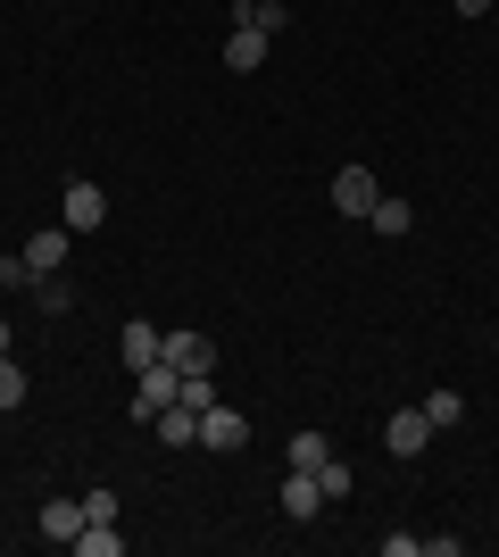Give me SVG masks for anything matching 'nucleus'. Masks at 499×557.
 <instances>
[{"mask_svg": "<svg viewBox=\"0 0 499 557\" xmlns=\"http://www.w3.org/2000/svg\"><path fill=\"white\" fill-rule=\"evenodd\" d=\"M59 225H67V233H100V225H109V191L75 175V184L59 191Z\"/></svg>", "mask_w": 499, "mask_h": 557, "instance_id": "f257e3e1", "label": "nucleus"}, {"mask_svg": "<svg viewBox=\"0 0 499 557\" xmlns=\"http://www.w3.org/2000/svg\"><path fill=\"white\" fill-rule=\"evenodd\" d=\"M175 392H184V374H175V367L159 358V367H142V374H134V399H125V408H134V417L150 424V417H159V408H166Z\"/></svg>", "mask_w": 499, "mask_h": 557, "instance_id": "f03ea898", "label": "nucleus"}, {"mask_svg": "<svg viewBox=\"0 0 499 557\" xmlns=\"http://www.w3.org/2000/svg\"><path fill=\"white\" fill-rule=\"evenodd\" d=\"M425 442H433L425 408H391V417H383V449H391V458H425Z\"/></svg>", "mask_w": 499, "mask_h": 557, "instance_id": "7ed1b4c3", "label": "nucleus"}, {"mask_svg": "<svg viewBox=\"0 0 499 557\" xmlns=\"http://www.w3.org/2000/svg\"><path fill=\"white\" fill-rule=\"evenodd\" d=\"M241 442H250L241 408H225V399H216V408H200V449H216V458H225V449H241Z\"/></svg>", "mask_w": 499, "mask_h": 557, "instance_id": "20e7f679", "label": "nucleus"}, {"mask_svg": "<svg viewBox=\"0 0 499 557\" xmlns=\"http://www.w3.org/2000/svg\"><path fill=\"white\" fill-rule=\"evenodd\" d=\"M175 374H216V342L209 333H166V349H159Z\"/></svg>", "mask_w": 499, "mask_h": 557, "instance_id": "39448f33", "label": "nucleus"}, {"mask_svg": "<svg viewBox=\"0 0 499 557\" xmlns=\"http://www.w3.org/2000/svg\"><path fill=\"white\" fill-rule=\"evenodd\" d=\"M375 200H383V184L366 175V166H341V175H333V209L341 216H366Z\"/></svg>", "mask_w": 499, "mask_h": 557, "instance_id": "423d86ee", "label": "nucleus"}, {"mask_svg": "<svg viewBox=\"0 0 499 557\" xmlns=\"http://www.w3.org/2000/svg\"><path fill=\"white\" fill-rule=\"evenodd\" d=\"M25 267H34V283L59 275V267H67V225H42V233H34V242H25Z\"/></svg>", "mask_w": 499, "mask_h": 557, "instance_id": "0eeeda50", "label": "nucleus"}, {"mask_svg": "<svg viewBox=\"0 0 499 557\" xmlns=\"http://www.w3.org/2000/svg\"><path fill=\"white\" fill-rule=\"evenodd\" d=\"M316 508H325V491H316V474H309V466H291V474H284V516H291V524H309Z\"/></svg>", "mask_w": 499, "mask_h": 557, "instance_id": "6e6552de", "label": "nucleus"}, {"mask_svg": "<svg viewBox=\"0 0 499 557\" xmlns=\"http://www.w3.org/2000/svg\"><path fill=\"white\" fill-rule=\"evenodd\" d=\"M225 67H234V75L266 67V34H259V25H234V34H225Z\"/></svg>", "mask_w": 499, "mask_h": 557, "instance_id": "1a4fd4ad", "label": "nucleus"}, {"mask_svg": "<svg viewBox=\"0 0 499 557\" xmlns=\"http://www.w3.org/2000/svg\"><path fill=\"white\" fill-rule=\"evenodd\" d=\"M150 424H159V442H166V449H200V417H191L184 399H166Z\"/></svg>", "mask_w": 499, "mask_h": 557, "instance_id": "9d476101", "label": "nucleus"}, {"mask_svg": "<svg viewBox=\"0 0 499 557\" xmlns=\"http://www.w3.org/2000/svg\"><path fill=\"white\" fill-rule=\"evenodd\" d=\"M117 349H125V367L142 374V367H159V349H166V333H159V325H142V317H134V325L117 333Z\"/></svg>", "mask_w": 499, "mask_h": 557, "instance_id": "9b49d317", "label": "nucleus"}, {"mask_svg": "<svg viewBox=\"0 0 499 557\" xmlns=\"http://www.w3.org/2000/svg\"><path fill=\"white\" fill-rule=\"evenodd\" d=\"M84 533V499H42V541H75Z\"/></svg>", "mask_w": 499, "mask_h": 557, "instance_id": "f8f14e48", "label": "nucleus"}, {"mask_svg": "<svg viewBox=\"0 0 499 557\" xmlns=\"http://www.w3.org/2000/svg\"><path fill=\"white\" fill-rule=\"evenodd\" d=\"M234 25H259L266 42H275V34L291 25V9H284V0H241V9H234Z\"/></svg>", "mask_w": 499, "mask_h": 557, "instance_id": "ddd939ff", "label": "nucleus"}, {"mask_svg": "<svg viewBox=\"0 0 499 557\" xmlns=\"http://www.w3.org/2000/svg\"><path fill=\"white\" fill-rule=\"evenodd\" d=\"M366 225H375L383 242H400V233L416 225V209H408V200H375V209H366Z\"/></svg>", "mask_w": 499, "mask_h": 557, "instance_id": "4468645a", "label": "nucleus"}, {"mask_svg": "<svg viewBox=\"0 0 499 557\" xmlns=\"http://www.w3.org/2000/svg\"><path fill=\"white\" fill-rule=\"evenodd\" d=\"M67 549H84V557H117V549H125V533H117V524H84Z\"/></svg>", "mask_w": 499, "mask_h": 557, "instance_id": "2eb2a0df", "label": "nucleus"}, {"mask_svg": "<svg viewBox=\"0 0 499 557\" xmlns=\"http://www.w3.org/2000/svg\"><path fill=\"white\" fill-rule=\"evenodd\" d=\"M316 491H325V508H333V499H350V491H358V474L341 458H325V466H316Z\"/></svg>", "mask_w": 499, "mask_h": 557, "instance_id": "dca6fc26", "label": "nucleus"}, {"mask_svg": "<svg viewBox=\"0 0 499 557\" xmlns=\"http://www.w3.org/2000/svg\"><path fill=\"white\" fill-rule=\"evenodd\" d=\"M458 417H466V399H458V392H425V424H433V433H450Z\"/></svg>", "mask_w": 499, "mask_h": 557, "instance_id": "f3484780", "label": "nucleus"}, {"mask_svg": "<svg viewBox=\"0 0 499 557\" xmlns=\"http://www.w3.org/2000/svg\"><path fill=\"white\" fill-rule=\"evenodd\" d=\"M284 458H291V466H309V474H316V466L333 458V442H325V433H291V449H284Z\"/></svg>", "mask_w": 499, "mask_h": 557, "instance_id": "a211bd4d", "label": "nucleus"}, {"mask_svg": "<svg viewBox=\"0 0 499 557\" xmlns=\"http://www.w3.org/2000/svg\"><path fill=\"white\" fill-rule=\"evenodd\" d=\"M9 408H25V367L0 349V417H9Z\"/></svg>", "mask_w": 499, "mask_h": 557, "instance_id": "6ab92c4d", "label": "nucleus"}, {"mask_svg": "<svg viewBox=\"0 0 499 557\" xmlns=\"http://www.w3.org/2000/svg\"><path fill=\"white\" fill-rule=\"evenodd\" d=\"M175 399H184L191 417H200V408H216V383H209V374H184V392H175Z\"/></svg>", "mask_w": 499, "mask_h": 557, "instance_id": "aec40b11", "label": "nucleus"}, {"mask_svg": "<svg viewBox=\"0 0 499 557\" xmlns=\"http://www.w3.org/2000/svg\"><path fill=\"white\" fill-rule=\"evenodd\" d=\"M84 524H117V491H84Z\"/></svg>", "mask_w": 499, "mask_h": 557, "instance_id": "412c9836", "label": "nucleus"}, {"mask_svg": "<svg viewBox=\"0 0 499 557\" xmlns=\"http://www.w3.org/2000/svg\"><path fill=\"white\" fill-rule=\"evenodd\" d=\"M450 9L458 17H483V9H499V0H450Z\"/></svg>", "mask_w": 499, "mask_h": 557, "instance_id": "4be33fe9", "label": "nucleus"}, {"mask_svg": "<svg viewBox=\"0 0 499 557\" xmlns=\"http://www.w3.org/2000/svg\"><path fill=\"white\" fill-rule=\"evenodd\" d=\"M0 349H9V317H0Z\"/></svg>", "mask_w": 499, "mask_h": 557, "instance_id": "5701e85b", "label": "nucleus"}]
</instances>
